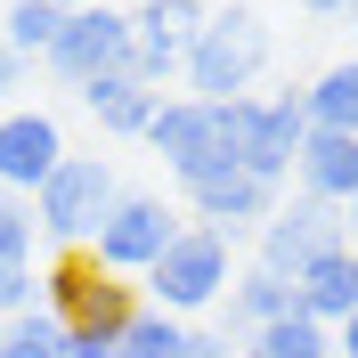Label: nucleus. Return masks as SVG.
<instances>
[{"label": "nucleus", "mask_w": 358, "mask_h": 358, "mask_svg": "<svg viewBox=\"0 0 358 358\" xmlns=\"http://www.w3.org/2000/svg\"><path fill=\"white\" fill-rule=\"evenodd\" d=\"M261 66H268V24L228 0V8H212V17L196 24L179 82H187V98H203V106H228V98H252Z\"/></svg>", "instance_id": "nucleus-1"}, {"label": "nucleus", "mask_w": 358, "mask_h": 358, "mask_svg": "<svg viewBox=\"0 0 358 358\" xmlns=\"http://www.w3.org/2000/svg\"><path fill=\"white\" fill-rule=\"evenodd\" d=\"M212 122H220L228 163H245L252 179H268V187L293 179V155H301V138H310L301 98H228V106H212Z\"/></svg>", "instance_id": "nucleus-2"}, {"label": "nucleus", "mask_w": 358, "mask_h": 358, "mask_svg": "<svg viewBox=\"0 0 358 358\" xmlns=\"http://www.w3.org/2000/svg\"><path fill=\"white\" fill-rule=\"evenodd\" d=\"M147 310H171V317H196V310H220L228 285H236V252H228V236H212V228H179L171 252H163L147 277Z\"/></svg>", "instance_id": "nucleus-3"}, {"label": "nucleus", "mask_w": 358, "mask_h": 358, "mask_svg": "<svg viewBox=\"0 0 358 358\" xmlns=\"http://www.w3.org/2000/svg\"><path fill=\"white\" fill-rule=\"evenodd\" d=\"M41 310L57 317L66 334H106V342H122V326H131L147 301H138L122 277H106L90 252H57V261L41 268Z\"/></svg>", "instance_id": "nucleus-4"}, {"label": "nucleus", "mask_w": 358, "mask_h": 358, "mask_svg": "<svg viewBox=\"0 0 358 358\" xmlns=\"http://www.w3.org/2000/svg\"><path fill=\"white\" fill-rule=\"evenodd\" d=\"M114 196H122V179H114L106 155H66L57 171H49V187L33 196L41 245H57V252H90V236H98V220L114 212Z\"/></svg>", "instance_id": "nucleus-5"}, {"label": "nucleus", "mask_w": 358, "mask_h": 358, "mask_svg": "<svg viewBox=\"0 0 358 358\" xmlns=\"http://www.w3.org/2000/svg\"><path fill=\"white\" fill-rule=\"evenodd\" d=\"M179 228H187V220H179L163 196H147V187H122V196H114V212L98 220V236H90V261L106 268V277H122V285H138V277H147V268L171 252Z\"/></svg>", "instance_id": "nucleus-6"}, {"label": "nucleus", "mask_w": 358, "mask_h": 358, "mask_svg": "<svg viewBox=\"0 0 358 358\" xmlns=\"http://www.w3.org/2000/svg\"><path fill=\"white\" fill-rule=\"evenodd\" d=\"M49 73L66 90H90V82H106V73H131V8H106V0L66 8L57 41H49Z\"/></svg>", "instance_id": "nucleus-7"}, {"label": "nucleus", "mask_w": 358, "mask_h": 358, "mask_svg": "<svg viewBox=\"0 0 358 358\" xmlns=\"http://www.w3.org/2000/svg\"><path fill=\"white\" fill-rule=\"evenodd\" d=\"M334 252H350V228H342V212H334V203H317V196H293V203H277V212H268L261 252H252V261L277 268V277L293 285L301 268L334 261Z\"/></svg>", "instance_id": "nucleus-8"}, {"label": "nucleus", "mask_w": 358, "mask_h": 358, "mask_svg": "<svg viewBox=\"0 0 358 358\" xmlns=\"http://www.w3.org/2000/svg\"><path fill=\"white\" fill-rule=\"evenodd\" d=\"M179 196H187L196 228H212V236H228V245H236V236H261V228H268V212L285 203L268 179H252L245 163H220V171H203L196 187H179Z\"/></svg>", "instance_id": "nucleus-9"}, {"label": "nucleus", "mask_w": 358, "mask_h": 358, "mask_svg": "<svg viewBox=\"0 0 358 358\" xmlns=\"http://www.w3.org/2000/svg\"><path fill=\"white\" fill-rule=\"evenodd\" d=\"M212 17L203 0H138L131 8V73L147 90L179 82V66H187V41H196V24Z\"/></svg>", "instance_id": "nucleus-10"}, {"label": "nucleus", "mask_w": 358, "mask_h": 358, "mask_svg": "<svg viewBox=\"0 0 358 358\" xmlns=\"http://www.w3.org/2000/svg\"><path fill=\"white\" fill-rule=\"evenodd\" d=\"M147 147L163 155V171H171L179 187H196L203 171H220V163H228L220 122H212V106H203V98H163L155 122H147Z\"/></svg>", "instance_id": "nucleus-11"}, {"label": "nucleus", "mask_w": 358, "mask_h": 358, "mask_svg": "<svg viewBox=\"0 0 358 358\" xmlns=\"http://www.w3.org/2000/svg\"><path fill=\"white\" fill-rule=\"evenodd\" d=\"M66 163V131H57V114H41V106H8L0 114V187L8 196H41L49 187V171Z\"/></svg>", "instance_id": "nucleus-12"}, {"label": "nucleus", "mask_w": 358, "mask_h": 358, "mask_svg": "<svg viewBox=\"0 0 358 358\" xmlns=\"http://www.w3.org/2000/svg\"><path fill=\"white\" fill-rule=\"evenodd\" d=\"M293 179H301V196L350 212V203H358V138L310 131V138H301V155H293Z\"/></svg>", "instance_id": "nucleus-13"}, {"label": "nucleus", "mask_w": 358, "mask_h": 358, "mask_svg": "<svg viewBox=\"0 0 358 358\" xmlns=\"http://www.w3.org/2000/svg\"><path fill=\"white\" fill-rule=\"evenodd\" d=\"M82 106H90V122H98L106 138H147V122H155V106H163V90H147L138 73H106V82L82 90Z\"/></svg>", "instance_id": "nucleus-14"}, {"label": "nucleus", "mask_w": 358, "mask_h": 358, "mask_svg": "<svg viewBox=\"0 0 358 358\" xmlns=\"http://www.w3.org/2000/svg\"><path fill=\"white\" fill-rule=\"evenodd\" d=\"M277 317H293V285L277 277V268H261V261L236 268V285H228V342L236 334L252 342L261 326H277Z\"/></svg>", "instance_id": "nucleus-15"}, {"label": "nucleus", "mask_w": 358, "mask_h": 358, "mask_svg": "<svg viewBox=\"0 0 358 358\" xmlns=\"http://www.w3.org/2000/svg\"><path fill=\"white\" fill-rule=\"evenodd\" d=\"M293 310L317 317V326H342V317L358 310V277H350V252H334V261H317L293 277Z\"/></svg>", "instance_id": "nucleus-16"}, {"label": "nucleus", "mask_w": 358, "mask_h": 358, "mask_svg": "<svg viewBox=\"0 0 358 358\" xmlns=\"http://www.w3.org/2000/svg\"><path fill=\"white\" fill-rule=\"evenodd\" d=\"M301 114H310V131H342L358 138V57H342V66H326L310 90H301Z\"/></svg>", "instance_id": "nucleus-17"}, {"label": "nucleus", "mask_w": 358, "mask_h": 358, "mask_svg": "<svg viewBox=\"0 0 358 358\" xmlns=\"http://www.w3.org/2000/svg\"><path fill=\"white\" fill-rule=\"evenodd\" d=\"M245 358H334V326H317V317H277V326H261V334L245 342Z\"/></svg>", "instance_id": "nucleus-18"}, {"label": "nucleus", "mask_w": 358, "mask_h": 358, "mask_svg": "<svg viewBox=\"0 0 358 358\" xmlns=\"http://www.w3.org/2000/svg\"><path fill=\"white\" fill-rule=\"evenodd\" d=\"M187 317H171V310H138L131 326H122V342H114V358H187Z\"/></svg>", "instance_id": "nucleus-19"}, {"label": "nucleus", "mask_w": 358, "mask_h": 358, "mask_svg": "<svg viewBox=\"0 0 358 358\" xmlns=\"http://www.w3.org/2000/svg\"><path fill=\"white\" fill-rule=\"evenodd\" d=\"M57 24H66V8H57V0H8V17H0V41L17 49V57H49Z\"/></svg>", "instance_id": "nucleus-20"}, {"label": "nucleus", "mask_w": 358, "mask_h": 358, "mask_svg": "<svg viewBox=\"0 0 358 358\" xmlns=\"http://www.w3.org/2000/svg\"><path fill=\"white\" fill-rule=\"evenodd\" d=\"M0 358H66V326H57L49 310L0 317Z\"/></svg>", "instance_id": "nucleus-21"}, {"label": "nucleus", "mask_w": 358, "mask_h": 358, "mask_svg": "<svg viewBox=\"0 0 358 358\" xmlns=\"http://www.w3.org/2000/svg\"><path fill=\"white\" fill-rule=\"evenodd\" d=\"M33 245H41V220H33V203H17L0 220V268H33Z\"/></svg>", "instance_id": "nucleus-22"}, {"label": "nucleus", "mask_w": 358, "mask_h": 358, "mask_svg": "<svg viewBox=\"0 0 358 358\" xmlns=\"http://www.w3.org/2000/svg\"><path fill=\"white\" fill-rule=\"evenodd\" d=\"M17 90H24V57H17L8 41H0V114L17 106Z\"/></svg>", "instance_id": "nucleus-23"}, {"label": "nucleus", "mask_w": 358, "mask_h": 358, "mask_svg": "<svg viewBox=\"0 0 358 358\" xmlns=\"http://www.w3.org/2000/svg\"><path fill=\"white\" fill-rule=\"evenodd\" d=\"M187 358H245V342H228V334H187Z\"/></svg>", "instance_id": "nucleus-24"}, {"label": "nucleus", "mask_w": 358, "mask_h": 358, "mask_svg": "<svg viewBox=\"0 0 358 358\" xmlns=\"http://www.w3.org/2000/svg\"><path fill=\"white\" fill-rule=\"evenodd\" d=\"M66 358H114L106 334H66Z\"/></svg>", "instance_id": "nucleus-25"}, {"label": "nucleus", "mask_w": 358, "mask_h": 358, "mask_svg": "<svg viewBox=\"0 0 358 358\" xmlns=\"http://www.w3.org/2000/svg\"><path fill=\"white\" fill-rule=\"evenodd\" d=\"M334 358H358V310H350V317L334 326Z\"/></svg>", "instance_id": "nucleus-26"}, {"label": "nucleus", "mask_w": 358, "mask_h": 358, "mask_svg": "<svg viewBox=\"0 0 358 358\" xmlns=\"http://www.w3.org/2000/svg\"><path fill=\"white\" fill-rule=\"evenodd\" d=\"M301 8H310V17H350L358 0H301Z\"/></svg>", "instance_id": "nucleus-27"}, {"label": "nucleus", "mask_w": 358, "mask_h": 358, "mask_svg": "<svg viewBox=\"0 0 358 358\" xmlns=\"http://www.w3.org/2000/svg\"><path fill=\"white\" fill-rule=\"evenodd\" d=\"M342 228H350V252H358V203H350V212H342Z\"/></svg>", "instance_id": "nucleus-28"}, {"label": "nucleus", "mask_w": 358, "mask_h": 358, "mask_svg": "<svg viewBox=\"0 0 358 358\" xmlns=\"http://www.w3.org/2000/svg\"><path fill=\"white\" fill-rule=\"evenodd\" d=\"M17 203H24V196H8V187H0V220H8V212H17Z\"/></svg>", "instance_id": "nucleus-29"}, {"label": "nucleus", "mask_w": 358, "mask_h": 358, "mask_svg": "<svg viewBox=\"0 0 358 358\" xmlns=\"http://www.w3.org/2000/svg\"><path fill=\"white\" fill-rule=\"evenodd\" d=\"M57 8H90V0H57Z\"/></svg>", "instance_id": "nucleus-30"}, {"label": "nucleus", "mask_w": 358, "mask_h": 358, "mask_svg": "<svg viewBox=\"0 0 358 358\" xmlns=\"http://www.w3.org/2000/svg\"><path fill=\"white\" fill-rule=\"evenodd\" d=\"M350 277H358V252H350Z\"/></svg>", "instance_id": "nucleus-31"}, {"label": "nucleus", "mask_w": 358, "mask_h": 358, "mask_svg": "<svg viewBox=\"0 0 358 358\" xmlns=\"http://www.w3.org/2000/svg\"><path fill=\"white\" fill-rule=\"evenodd\" d=\"M350 17H358V8H350Z\"/></svg>", "instance_id": "nucleus-32"}]
</instances>
